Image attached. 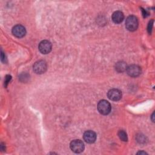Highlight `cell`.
I'll return each mask as SVG.
<instances>
[{
	"label": "cell",
	"instance_id": "cell-1",
	"mask_svg": "<svg viewBox=\"0 0 155 155\" xmlns=\"http://www.w3.org/2000/svg\"><path fill=\"white\" fill-rule=\"evenodd\" d=\"M125 27L129 31H133L136 30L138 27L137 18L133 15L129 16L125 21Z\"/></svg>",
	"mask_w": 155,
	"mask_h": 155
},
{
	"label": "cell",
	"instance_id": "cell-2",
	"mask_svg": "<svg viewBox=\"0 0 155 155\" xmlns=\"http://www.w3.org/2000/svg\"><path fill=\"white\" fill-rule=\"evenodd\" d=\"M97 110L99 112L103 114L107 115L111 111V105L106 100H101L97 104Z\"/></svg>",
	"mask_w": 155,
	"mask_h": 155
},
{
	"label": "cell",
	"instance_id": "cell-3",
	"mask_svg": "<svg viewBox=\"0 0 155 155\" xmlns=\"http://www.w3.org/2000/svg\"><path fill=\"white\" fill-rule=\"evenodd\" d=\"M70 147L72 151L76 153H80L84 150V144L81 140L75 139L71 142Z\"/></svg>",
	"mask_w": 155,
	"mask_h": 155
},
{
	"label": "cell",
	"instance_id": "cell-4",
	"mask_svg": "<svg viewBox=\"0 0 155 155\" xmlns=\"http://www.w3.org/2000/svg\"><path fill=\"white\" fill-rule=\"evenodd\" d=\"M47 68L46 62L44 61H38L36 62L33 67V71L36 74H42L45 73Z\"/></svg>",
	"mask_w": 155,
	"mask_h": 155
},
{
	"label": "cell",
	"instance_id": "cell-5",
	"mask_svg": "<svg viewBox=\"0 0 155 155\" xmlns=\"http://www.w3.org/2000/svg\"><path fill=\"white\" fill-rule=\"evenodd\" d=\"M52 45L51 42L48 40L42 41L38 46L39 50L42 54H47L51 50Z\"/></svg>",
	"mask_w": 155,
	"mask_h": 155
},
{
	"label": "cell",
	"instance_id": "cell-6",
	"mask_svg": "<svg viewBox=\"0 0 155 155\" xmlns=\"http://www.w3.org/2000/svg\"><path fill=\"white\" fill-rule=\"evenodd\" d=\"M126 71L127 72V74L131 77H137L141 73V69L140 67L134 64L127 67Z\"/></svg>",
	"mask_w": 155,
	"mask_h": 155
},
{
	"label": "cell",
	"instance_id": "cell-7",
	"mask_svg": "<svg viewBox=\"0 0 155 155\" xmlns=\"http://www.w3.org/2000/svg\"><path fill=\"white\" fill-rule=\"evenodd\" d=\"M107 96H108V97L110 100L114 101H119L121 99L122 93L118 89L113 88V89L110 90L108 91Z\"/></svg>",
	"mask_w": 155,
	"mask_h": 155
},
{
	"label": "cell",
	"instance_id": "cell-8",
	"mask_svg": "<svg viewBox=\"0 0 155 155\" xmlns=\"http://www.w3.org/2000/svg\"><path fill=\"white\" fill-rule=\"evenodd\" d=\"M12 33L17 38H22L26 33L25 28L22 25H16L12 28Z\"/></svg>",
	"mask_w": 155,
	"mask_h": 155
},
{
	"label": "cell",
	"instance_id": "cell-9",
	"mask_svg": "<svg viewBox=\"0 0 155 155\" xmlns=\"http://www.w3.org/2000/svg\"><path fill=\"white\" fill-rule=\"evenodd\" d=\"M83 137L87 143H92L94 142L96 139V134L93 131L88 130L84 133Z\"/></svg>",
	"mask_w": 155,
	"mask_h": 155
},
{
	"label": "cell",
	"instance_id": "cell-10",
	"mask_svg": "<svg viewBox=\"0 0 155 155\" xmlns=\"http://www.w3.org/2000/svg\"><path fill=\"white\" fill-rule=\"evenodd\" d=\"M111 18L114 23L119 24L123 21L124 19V15L122 12L116 11L113 13Z\"/></svg>",
	"mask_w": 155,
	"mask_h": 155
},
{
	"label": "cell",
	"instance_id": "cell-11",
	"mask_svg": "<svg viewBox=\"0 0 155 155\" xmlns=\"http://www.w3.org/2000/svg\"><path fill=\"white\" fill-rule=\"evenodd\" d=\"M127 68V65L124 62H118L116 64V70L118 72H123L124 71L126 70Z\"/></svg>",
	"mask_w": 155,
	"mask_h": 155
},
{
	"label": "cell",
	"instance_id": "cell-12",
	"mask_svg": "<svg viewBox=\"0 0 155 155\" xmlns=\"http://www.w3.org/2000/svg\"><path fill=\"white\" fill-rule=\"evenodd\" d=\"M118 136L120 138V139L122 141L126 142L128 140V137H127V134L125 133V131H124V130H120L118 132Z\"/></svg>",
	"mask_w": 155,
	"mask_h": 155
},
{
	"label": "cell",
	"instance_id": "cell-13",
	"mask_svg": "<svg viewBox=\"0 0 155 155\" xmlns=\"http://www.w3.org/2000/svg\"><path fill=\"white\" fill-rule=\"evenodd\" d=\"M153 25V20H151V21H150L148 25V31L149 33H151V32Z\"/></svg>",
	"mask_w": 155,
	"mask_h": 155
},
{
	"label": "cell",
	"instance_id": "cell-14",
	"mask_svg": "<svg viewBox=\"0 0 155 155\" xmlns=\"http://www.w3.org/2000/svg\"><path fill=\"white\" fill-rule=\"evenodd\" d=\"M10 79H11V76H10L8 75V76H6V78H5V85H7V84L10 82Z\"/></svg>",
	"mask_w": 155,
	"mask_h": 155
},
{
	"label": "cell",
	"instance_id": "cell-15",
	"mask_svg": "<svg viewBox=\"0 0 155 155\" xmlns=\"http://www.w3.org/2000/svg\"><path fill=\"white\" fill-rule=\"evenodd\" d=\"M137 154H146L147 153H146L145 152H144V151H139V152H138Z\"/></svg>",
	"mask_w": 155,
	"mask_h": 155
},
{
	"label": "cell",
	"instance_id": "cell-16",
	"mask_svg": "<svg viewBox=\"0 0 155 155\" xmlns=\"http://www.w3.org/2000/svg\"><path fill=\"white\" fill-rule=\"evenodd\" d=\"M154 113H153V114H152V116H151V119H152V121L153 122H154V119H153V117H154Z\"/></svg>",
	"mask_w": 155,
	"mask_h": 155
}]
</instances>
